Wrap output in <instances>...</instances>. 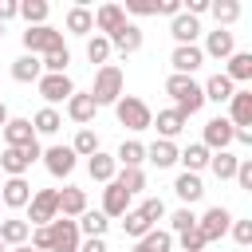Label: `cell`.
<instances>
[{"label":"cell","instance_id":"1","mask_svg":"<svg viewBox=\"0 0 252 252\" xmlns=\"http://www.w3.org/2000/svg\"><path fill=\"white\" fill-rule=\"evenodd\" d=\"M165 94L173 98V110L181 118H189V114H197L205 106V91H201V83L193 75H169L165 79Z\"/></svg>","mask_w":252,"mask_h":252},{"label":"cell","instance_id":"2","mask_svg":"<svg viewBox=\"0 0 252 252\" xmlns=\"http://www.w3.org/2000/svg\"><path fill=\"white\" fill-rule=\"evenodd\" d=\"M87 94L94 98V106H114V102L122 98V71H118L114 63H102L98 75H94V87H91Z\"/></svg>","mask_w":252,"mask_h":252},{"label":"cell","instance_id":"3","mask_svg":"<svg viewBox=\"0 0 252 252\" xmlns=\"http://www.w3.org/2000/svg\"><path fill=\"white\" fill-rule=\"evenodd\" d=\"M114 118H118V126H126V130H150V122H154V110L138 98V94H122L118 102H114Z\"/></svg>","mask_w":252,"mask_h":252},{"label":"cell","instance_id":"4","mask_svg":"<svg viewBox=\"0 0 252 252\" xmlns=\"http://www.w3.org/2000/svg\"><path fill=\"white\" fill-rule=\"evenodd\" d=\"M55 217H59V189H35L28 201V224L39 228V224H51Z\"/></svg>","mask_w":252,"mask_h":252},{"label":"cell","instance_id":"5","mask_svg":"<svg viewBox=\"0 0 252 252\" xmlns=\"http://www.w3.org/2000/svg\"><path fill=\"white\" fill-rule=\"evenodd\" d=\"M59 47H67V43H63V32H55L51 24H39V28L24 32V51L28 55H47V51H59Z\"/></svg>","mask_w":252,"mask_h":252},{"label":"cell","instance_id":"6","mask_svg":"<svg viewBox=\"0 0 252 252\" xmlns=\"http://www.w3.org/2000/svg\"><path fill=\"white\" fill-rule=\"evenodd\" d=\"M39 154H43L39 142H35V146H24V150L4 146V154H0V169H4L8 177H24V173L32 169V161H39Z\"/></svg>","mask_w":252,"mask_h":252},{"label":"cell","instance_id":"7","mask_svg":"<svg viewBox=\"0 0 252 252\" xmlns=\"http://www.w3.org/2000/svg\"><path fill=\"white\" fill-rule=\"evenodd\" d=\"M232 220H236V217H232L224 205H213V209H205V217H197V232H201L205 244H213V240H220V236L228 232Z\"/></svg>","mask_w":252,"mask_h":252},{"label":"cell","instance_id":"8","mask_svg":"<svg viewBox=\"0 0 252 252\" xmlns=\"http://www.w3.org/2000/svg\"><path fill=\"white\" fill-rule=\"evenodd\" d=\"M47 236H51V248H47V252H79V244H83L79 224L67 220V217H55V220L47 224Z\"/></svg>","mask_w":252,"mask_h":252},{"label":"cell","instance_id":"9","mask_svg":"<svg viewBox=\"0 0 252 252\" xmlns=\"http://www.w3.org/2000/svg\"><path fill=\"white\" fill-rule=\"evenodd\" d=\"M39 94L47 98V106H55V102H67L71 94H75V83H71V75H39Z\"/></svg>","mask_w":252,"mask_h":252},{"label":"cell","instance_id":"10","mask_svg":"<svg viewBox=\"0 0 252 252\" xmlns=\"http://www.w3.org/2000/svg\"><path fill=\"white\" fill-rule=\"evenodd\" d=\"M201 146H205L209 154L228 150V146H232V122H228V118H209V122H205V138H201Z\"/></svg>","mask_w":252,"mask_h":252},{"label":"cell","instance_id":"11","mask_svg":"<svg viewBox=\"0 0 252 252\" xmlns=\"http://www.w3.org/2000/svg\"><path fill=\"white\" fill-rule=\"evenodd\" d=\"M39 158H43V165H47L51 177H71V173H75V154H71V146H47Z\"/></svg>","mask_w":252,"mask_h":252},{"label":"cell","instance_id":"12","mask_svg":"<svg viewBox=\"0 0 252 252\" xmlns=\"http://www.w3.org/2000/svg\"><path fill=\"white\" fill-rule=\"evenodd\" d=\"M91 16H94V32H98V35H106V39H110V35H114V32L126 24V12H122V4H98Z\"/></svg>","mask_w":252,"mask_h":252},{"label":"cell","instance_id":"13","mask_svg":"<svg viewBox=\"0 0 252 252\" xmlns=\"http://www.w3.org/2000/svg\"><path fill=\"white\" fill-rule=\"evenodd\" d=\"M228 122H232L236 130H248V126H252V91H248V87L232 91V98H228Z\"/></svg>","mask_w":252,"mask_h":252},{"label":"cell","instance_id":"14","mask_svg":"<svg viewBox=\"0 0 252 252\" xmlns=\"http://www.w3.org/2000/svg\"><path fill=\"white\" fill-rule=\"evenodd\" d=\"M32 185H28V177H8V181H0V201L8 205V209H28V201H32Z\"/></svg>","mask_w":252,"mask_h":252},{"label":"cell","instance_id":"15","mask_svg":"<svg viewBox=\"0 0 252 252\" xmlns=\"http://www.w3.org/2000/svg\"><path fill=\"white\" fill-rule=\"evenodd\" d=\"M110 51H118L122 59H126V55H134V51H142V28L126 20V24L110 35Z\"/></svg>","mask_w":252,"mask_h":252},{"label":"cell","instance_id":"16","mask_svg":"<svg viewBox=\"0 0 252 252\" xmlns=\"http://www.w3.org/2000/svg\"><path fill=\"white\" fill-rule=\"evenodd\" d=\"M39 138H35V130H32V118H8V126H4V146H12V150H24V146H35Z\"/></svg>","mask_w":252,"mask_h":252},{"label":"cell","instance_id":"17","mask_svg":"<svg viewBox=\"0 0 252 252\" xmlns=\"http://www.w3.org/2000/svg\"><path fill=\"white\" fill-rule=\"evenodd\" d=\"M232 51H236V39H232V32H228V28H217V32H209V35H205L201 55H209V59H228Z\"/></svg>","mask_w":252,"mask_h":252},{"label":"cell","instance_id":"18","mask_svg":"<svg viewBox=\"0 0 252 252\" xmlns=\"http://www.w3.org/2000/svg\"><path fill=\"white\" fill-rule=\"evenodd\" d=\"M201 63H205V55H201V47H197V43L173 47V55H169V67H173V75H193Z\"/></svg>","mask_w":252,"mask_h":252},{"label":"cell","instance_id":"19","mask_svg":"<svg viewBox=\"0 0 252 252\" xmlns=\"http://www.w3.org/2000/svg\"><path fill=\"white\" fill-rule=\"evenodd\" d=\"M83 213H87V193H83L79 185H63V189H59V217L79 220Z\"/></svg>","mask_w":252,"mask_h":252},{"label":"cell","instance_id":"20","mask_svg":"<svg viewBox=\"0 0 252 252\" xmlns=\"http://www.w3.org/2000/svg\"><path fill=\"white\" fill-rule=\"evenodd\" d=\"M98 213H102L106 220H114V217H126V213H130V197H126V189L110 181V185L102 189V209H98Z\"/></svg>","mask_w":252,"mask_h":252},{"label":"cell","instance_id":"21","mask_svg":"<svg viewBox=\"0 0 252 252\" xmlns=\"http://www.w3.org/2000/svg\"><path fill=\"white\" fill-rule=\"evenodd\" d=\"M169 35L177 39V47H185V43H197V35H201V20H193V16H173L169 20Z\"/></svg>","mask_w":252,"mask_h":252},{"label":"cell","instance_id":"22","mask_svg":"<svg viewBox=\"0 0 252 252\" xmlns=\"http://www.w3.org/2000/svg\"><path fill=\"white\" fill-rule=\"evenodd\" d=\"M94 110H98V106H94V98H91L87 91H75V94L67 98V118L79 122V126H87V122L94 118Z\"/></svg>","mask_w":252,"mask_h":252},{"label":"cell","instance_id":"23","mask_svg":"<svg viewBox=\"0 0 252 252\" xmlns=\"http://www.w3.org/2000/svg\"><path fill=\"white\" fill-rule=\"evenodd\" d=\"M185 122H189V118H181V114H177V110L169 106V110H158V118H154L150 126H154V130L161 134V142H173V138H177V134L185 130Z\"/></svg>","mask_w":252,"mask_h":252},{"label":"cell","instance_id":"24","mask_svg":"<svg viewBox=\"0 0 252 252\" xmlns=\"http://www.w3.org/2000/svg\"><path fill=\"white\" fill-rule=\"evenodd\" d=\"M87 173L94 177V181H102V185H110L114 181V173H118V161H114V154H91L87 158Z\"/></svg>","mask_w":252,"mask_h":252},{"label":"cell","instance_id":"25","mask_svg":"<svg viewBox=\"0 0 252 252\" xmlns=\"http://www.w3.org/2000/svg\"><path fill=\"white\" fill-rule=\"evenodd\" d=\"M173 193L185 201V209H189L193 201H201V197H205V181H201V173H177Z\"/></svg>","mask_w":252,"mask_h":252},{"label":"cell","instance_id":"26","mask_svg":"<svg viewBox=\"0 0 252 252\" xmlns=\"http://www.w3.org/2000/svg\"><path fill=\"white\" fill-rule=\"evenodd\" d=\"M224 63H228V67H224V75H228V83H232V87L252 79V51H232Z\"/></svg>","mask_w":252,"mask_h":252},{"label":"cell","instance_id":"27","mask_svg":"<svg viewBox=\"0 0 252 252\" xmlns=\"http://www.w3.org/2000/svg\"><path fill=\"white\" fill-rule=\"evenodd\" d=\"M201 91H205V102H228L236 87L228 83V75H224V71H217V75H209V79L201 83Z\"/></svg>","mask_w":252,"mask_h":252},{"label":"cell","instance_id":"28","mask_svg":"<svg viewBox=\"0 0 252 252\" xmlns=\"http://www.w3.org/2000/svg\"><path fill=\"white\" fill-rule=\"evenodd\" d=\"M209 150L201 146V142H189L185 150H177V161L185 165V173H201V169H209Z\"/></svg>","mask_w":252,"mask_h":252},{"label":"cell","instance_id":"29","mask_svg":"<svg viewBox=\"0 0 252 252\" xmlns=\"http://www.w3.org/2000/svg\"><path fill=\"white\" fill-rule=\"evenodd\" d=\"M236 165H240V158H236L232 150H217V154L209 158V169H213L217 181H232V177H236Z\"/></svg>","mask_w":252,"mask_h":252},{"label":"cell","instance_id":"30","mask_svg":"<svg viewBox=\"0 0 252 252\" xmlns=\"http://www.w3.org/2000/svg\"><path fill=\"white\" fill-rule=\"evenodd\" d=\"M39 75H43V67H39V55H20L16 63H12V79L16 83H39Z\"/></svg>","mask_w":252,"mask_h":252},{"label":"cell","instance_id":"31","mask_svg":"<svg viewBox=\"0 0 252 252\" xmlns=\"http://www.w3.org/2000/svg\"><path fill=\"white\" fill-rule=\"evenodd\" d=\"M146 161H154L158 169H169V165H177V146L158 138V142H150V146H146Z\"/></svg>","mask_w":252,"mask_h":252},{"label":"cell","instance_id":"32","mask_svg":"<svg viewBox=\"0 0 252 252\" xmlns=\"http://www.w3.org/2000/svg\"><path fill=\"white\" fill-rule=\"evenodd\" d=\"M28 236H32V224L28 220H20V217H8V220H0V240L4 244H28Z\"/></svg>","mask_w":252,"mask_h":252},{"label":"cell","instance_id":"33","mask_svg":"<svg viewBox=\"0 0 252 252\" xmlns=\"http://www.w3.org/2000/svg\"><path fill=\"white\" fill-rule=\"evenodd\" d=\"M134 252H173V232H165V228H150V232L134 244Z\"/></svg>","mask_w":252,"mask_h":252},{"label":"cell","instance_id":"34","mask_svg":"<svg viewBox=\"0 0 252 252\" xmlns=\"http://www.w3.org/2000/svg\"><path fill=\"white\" fill-rule=\"evenodd\" d=\"M114 161H118L122 169H142V161H146V146L130 138V142H122V146H118V154H114Z\"/></svg>","mask_w":252,"mask_h":252},{"label":"cell","instance_id":"35","mask_svg":"<svg viewBox=\"0 0 252 252\" xmlns=\"http://www.w3.org/2000/svg\"><path fill=\"white\" fill-rule=\"evenodd\" d=\"M67 32H71V35H91V32H94V16H91V8L75 4V8L67 12Z\"/></svg>","mask_w":252,"mask_h":252},{"label":"cell","instance_id":"36","mask_svg":"<svg viewBox=\"0 0 252 252\" xmlns=\"http://www.w3.org/2000/svg\"><path fill=\"white\" fill-rule=\"evenodd\" d=\"M59 126H63V114L55 110V106H43V110H35V118H32V130L35 134H59Z\"/></svg>","mask_w":252,"mask_h":252},{"label":"cell","instance_id":"37","mask_svg":"<svg viewBox=\"0 0 252 252\" xmlns=\"http://www.w3.org/2000/svg\"><path fill=\"white\" fill-rule=\"evenodd\" d=\"M75 224H79V236H87V240H91V236H106V224H110V220H106L98 209H87Z\"/></svg>","mask_w":252,"mask_h":252},{"label":"cell","instance_id":"38","mask_svg":"<svg viewBox=\"0 0 252 252\" xmlns=\"http://www.w3.org/2000/svg\"><path fill=\"white\" fill-rule=\"evenodd\" d=\"M47 12H51V4H47V0H20V16H24V24H28V28L47 24Z\"/></svg>","mask_w":252,"mask_h":252},{"label":"cell","instance_id":"39","mask_svg":"<svg viewBox=\"0 0 252 252\" xmlns=\"http://www.w3.org/2000/svg\"><path fill=\"white\" fill-rule=\"evenodd\" d=\"M71 154H75V158L98 154V134H94L91 126H79V134H75V142H71Z\"/></svg>","mask_w":252,"mask_h":252},{"label":"cell","instance_id":"40","mask_svg":"<svg viewBox=\"0 0 252 252\" xmlns=\"http://www.w3.org/2000/svg\"><path fill=\"white\" fill-rule=\"evenodd\" d=\"M209 12L217 16V28H228V24L240 20V4L236 0H217V4H209Z\"/></svg>","mask_w":252,"mask_h":252},{"label":"cell","instance_id":"41","mask_svg":"<svg viewBox=\"0 0 252 252\" xmlns=\"http://www.w3.org/2000/svg\"><path fill=\"white\" fill-rule=\"evenodd\" d=\"M67 63H71V51H67V47H59V51H47V55L39 59L43 75H67Z\"/></svg>","mask_w":252,"mask_h":252},{"label":"cell","instance_id":"42","mask_svg":"<svg viewBox=\"0 0 252 252\" xmlns=\"http://www.w3.org/2000/svg\"><path fill=\"white\" fill-rule=\"evenodd\" d=\"M114 185H122L126 197H134V193L146 189V173H142V169H118V173H114Z\"/></svg>","mask_w":252,"mask_h":252},{"label":"cell","instance_id":"43","mask_svg":"<svg viewBox=\"0 0 252 252\" xmlns=\"http://www.w3.org/2000/svg\"><path fill=\"white\" fill-rule=\"evenodd\" d=\"M150 228H154V224H150V220H146V217H142L138 209H130V213L122 217V232H126V236H134V240H142V236H146Z\"/></svg>","mask_w":252,"mask_h":252},{"label":"cell","instance_id":"44","mask_svg":"<svg viewBox=\"0 0 252 252\" xmlns=\"http://www.w3.org/2000/svg\"><path fill=\"white\" fill-rule=\"evenodd\" d=\"M87 59L91 63H106L110 59V39L106 35H91L87 39Z\"/></svg>","mask_w":252,"mask_h":252},{"label":"cell","instance_id":"45","mask_svg":"<svg viewBox=\"0 0 252 252\" xmlns=\"http://www.w3.org/2000/svg\"><path fill=\"white\" fill-rule=\"evenodd\" d=\"M189 228H197V217H193V209H177V213H169V228L165 232H189Z\"/></svg>","mask_w":252,"mask_h":252},{"label":"cell","instance_id":"46","mask_svg":"<svg viewBox=\"0 0 252 252\" xmlns=\"http://www.w3.org/2000/svg\"><path fill=\"white\" fill-rule=\"evenodd\" d=\"M138 213H142L150 224H158V220L165 217V201H161V197H146V201L138 205Z\"/></svg>","mask_w":252,"mask_h":252},{"label":"cell","instance_id":"47","mask_svg":"<svg viewBox=\"0 0 252 252\" xmlns=\"http://www.w3.org/2000/svg\"><path fill=\"white\" fill-rule=\"evenodd\" d=\"M228 232H232V240H236L240 248H248V244H252V220H232V224H228Z\"/></svg>","mask_w":252,"mask_h":252},{"label":"cell","instance_id":"48","mask_svg":"<svg viewBox=\"0 0 252 252\" xmlns=\"http://www.w3.org/2000/svg\"><path fill=\"white\" fill-rule=\"evenodd\" d=\"M177 240H181V252H205V248H209V244L201 240V232H197V228H189V232H181Z\"/></svg>","mask_w":252,"mask_h":252},{"label":"cell","instance_id":"49","mask_svg":"<svg viewBox=\"0 0 252 252\" xmlns=\"http://www.w3.org/2000/svg\"><path fill=\"white\" fill-rule=\"evenodd\" d=\"M122 12H134V16H158V0H126Z\"/></svg>","mask_w":252,"mask_h":252},{"label":"cell","instance_id":"50","mask_svg":"<svg viewBox=\"0 0 252 252\" xmlns=\"http://www.w3.org/2000/svg\"><path fill=\"white\" fill-rule=\"evenodd\" d=\"M240 189H252V158H240V165H236V177H232Z\"/></svg>","mask_w":252,"mask_h":252},{"label":"cell","instance_id":"51","mask_svg":"<svg viewBox=\"0 0 252 252\" xmlns=\"http://www.w3.org/2000/svg\"><path fill=\"white\" fill-rule=\"evenodd\" d=\"M32 248H35V252H47V248H51V236H47V224H39V228L32 232Z\"/></svg>","mask_w":252,"mask_h":252},{"label":"cell","instance_id":"52","mask_svg":"<svg viewBox=\"0 0 252 252\" xmlns=\"http://www.w3.org/2000/svg\"><path fill=\"white\" fill-rule=\"evenodd\" d=\"M16 16H20V0H0V24L16 20Z\"/></svg>","mask_w":252,"mask_h":252},{"label":"cell","instance_id":"53","mask_svg":"<svg viewBox=\"0 0 252 252\" xmlns=\"http://www.w3.org/2000/svg\"><path fill=\"white\" fill-rule=\"evenodd\" d=\"M79 252H110V248H106V236H91L79 244Z\"/></svg>","mask_w":252,"mask_h":252},{"label":"cell","instance_id":"54","mask_svg":"<svg viewBox=\"0 0 252 252\" xmlns=\"http://www.w3.org/2000/svg\"><path fill=\"white\" fill-rule=\"evenodd\" d=\"M158 12L173 20V16H181V0H158Z\"/></svg>","mask_w":252,"mask_h":252},{"label":"cell","instance_id":"55","mask_svg":"<svg viewBox=\"0 0 252 252\" xmlns=\"http://www.w3.org/2000/svg\"><path fill=\"white\" fill-rule=\"evenodd\" d=\"M232 142H240V146H252V130H236V126H232Z\"/></svg>","mask_w":252,"mask_h":252},{"label":"cell","instance_id":"56","mask_svg":"<svg viewBox=\"0 0 252 252\" xmlns=\"http://www.w3.org/2000/svg\"><path fill=\"white\" fill-rule=\"evenodd\" d=\"M8 118H12V114H8V106H4V102H0V130H4V126H8Z\"/></svg>","mask_w":252,"mask_h":252},{"label":"cell","instance_id":"57","mask_svg":"<svg viewBox=\"0 0 252 252\" xmlns=\"http://www.w3.org/2000/svg\"><path fill=\"white\" fill-rule=\"evenodd\" d=\"M12 252H35V248H32V244H16Z\"/></svg>","mask_w":252,"mask_h":252},{"label":"cell","instance_id":"58","mask_svg":"<svg viewBox=\"0 0 252 252\" xmlns=\"http://www.w3.org/2000/svg\"><path fill=\"white\" fill-rule=\"evenodd\" d=\"M0 35H4V24H0Z\"/></svg>","mask_w":252,"mask_h":252},{"label":"cell","instance_id":"59","mask_svg":"<svg viewBox=\"0 0 252 252\" xmlns=\"http://www.w3.org/2000/svg\"><path fill=\"white\" fill-rule=\"evenodd\" d=\"M0 252H4V240H0Z\"/></svg>","mask_w":252,"mask_h":252}]
</instances>
